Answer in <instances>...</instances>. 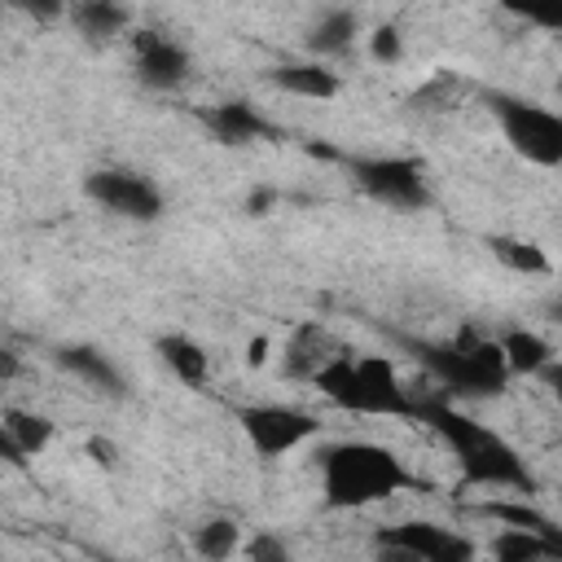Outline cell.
<instances>
[{
    "label": "cell",
    "mask_w": 562,
    "mask_h": 562,
    "mask_svg": "<svg viewBox=\"0 0 562 562\" xmlns=\"http://www.w3.org/2000/svg\"><path fill=\"white\" fill-rule=\"evenodd\" d=\"M413 417H422L452 452L461 465L465 483H483V487H518V492H536L531 470L522 465V457L514 452V443H505L492 426L457 413L448 400H413Z\"/></svg>",
    "instance_id": "6da1fadb"
},
{
    "label": "cell",
    "mask_w": 562,
    "mask_h": 562,
    "mask_svg": "<svg viewBox=\"0 0 562 562\" xmlns=\"http://www.w3.org/2000/svg\"><path fill=\"white\" fill-rule=\"evenodd\" d=\"M325 505L329 509H360L413 487L404 461L382 443H334L321 452Z\"/></svg>",
    "instance_id": "7a4b0ae2"
},
{
    "label": "cell",
    "mask_w": 562,
    "mask_h": 562,
    "mask_svg": "<svg viewBox=\"0 0 562 562\" xmlns=\"http://www.w3.org/2000/svg\"><path fill=\"white\" fill-rule=\"evenodd\" d=\"M321 386L325 400H334L347 413H373V417H413V395L400 386L395 369L382 356H360L351 360L347 351H338L334 360H325L312 378Z\"/></svg>",
    "instance_id": "3957f363"
},
{
    "label": "cell",
    "mask_w": 562,
    "mask_h": 562,
    "mask_svg": "<svg viewBox=\"0 0 562 562\" xmlns=\"http://www.w3.org/2000/svg\"><path fill=\"white\" fill-rule=\"evenodd\" d=\"M413 351L452 395H501L509 382L501 342L479 334H461L457 342H413Z\"/></svg>",
    "instance_id": "277c9868"
},
{
    "label": "cell",
    "mask_w": 562,
    "mask_h": 562,
    "mask_svg": "<svg viewBox=\"0 0 562 562\" xmlns=\"http://www.w3.org/2000/svg\"><path fill=\"white\" fill-rule=\"evenodd\" d=\"M492 110H496L501 132L514 145V154H522L536 167L562 162V119L553 110L518 101V97H501V92H492Z\"/></svg>",
    "instance_id": "5b68a950"
},
{
    "label": "cell",
    "mask_w": 562,
    "mask_h": 562,
    "mask_svg": "<svg viewBox=\"0 0 562 562\" xmlns=\"http://www.w3.org/2000/svg\"><path fill=\"white\" fill-rule=\"evenodd\" d=\"M237 422L259 457H281L321 430V422L312 413H299L285 404H246V408H237Z\"/></svg>",
    "instance_id": "8992f818"
},
{
    "label": "cell",
    "mask_w": 562,
    "mask_h": 562,
    "mask_svg": "<svg viewBox=\"0 0 562 562\" xmlns=\"http://www.w3.org/2000/svg\"><path fill=\"white\" fill-rule=\"evenodd\" d=\"M351 176L356 184L382 202V206H395V211H417L426 206V180H422V167L408 162V158H356L351 162Z\"/></svg>",
    "instance_id": "52a82bcc"
},
{
    "label": "cell",
    "mask_w": 562,
    "mask_h": 562,
    "mask_svg": "<svg viewBox=\"0 0 562 562\" xmlns=\"http://www.w3.org/2000/svg\"><path fill=\"white\" fill-rule=\"evenodd\" d=\"M83 193H88L101 211L123 215V220L149 224V220L162 215V193H158V184L145 180V176H136V171H92V176L83 180Z\"/></svg>",
    "instance_id": "ba28073f"
},
{
    "label": "cell",
    "mask_w": 562,
    "mask_h": 562,
    "mask_svg": "<svg viewBox=\"0 0 562 562\" xmlns=\"http://www.w3.org/2000/svg\"><path fill=\"white\" fill-rule=\"evenodd\" d=\"M378 544L391 549V553H404V558H422V562H470L474 558V544L448 527H435V522H400V527H386L378 531Z\"/></svg>",
    "instance_id": "9c48e42d"
},
{
    "label": "cell",
    "mask_w": 562,
    "mask_h": 562,
    "mask_svg": "<svg viewBox=\"0 0 562 562\" xmlns=\"http://www.w3.org/2000/svg\"><path fill=\"white\" fill-rule=\"evenodd\" d=\"M132 53H136V79L145 88H158V92H171L189 79V53L158 35V31H136L132 35Z\"/></svg>",
    "instance_id": "30bf717a"
},
{
    "label": "cell",
    "mask_w": 562,
    "mask_h": 562,
    "mask_svg": "<svg viewBox=\"0 0 562 562\" xmlns=\"http://www.w3.org/2000/svg\"><path fill=\"white\" fill-rule=\"evenodd\" d=\"M342 347L321 329V325H299L294 334H290V342H285V373L290 378H316V369L325 364V360H334Z\"/></svg>",
    "instance_id": "8fae6325"
},
{
    "label": "cell",
    "mask_w": 562,
    "mask_h": 562,
    "mask_svg": "<svg viewBox=\"0 0 562 562\" xmlns=\"http://www.w3.org/2000/svg\"><path fill=\"white\" fill-rule=\"evenodd\" d=\"M57 364L61 369H70L75 378H83L88 386H97L101 395H123L127 391V382H123V373L105 360V351H97V347H61L57 351Z\"/></svg>",
    "instance_id": "7c38bea8"
},
{
    "label": "cell",
    "mask_w": 562,
    "mask_h": 562,
    "mask_svg": "<svg viewBox=\"0 0 562 562\" xmlns=\"http://www.w3.org/2000/svg\"><path fill=\"white\" fill-rule=\"evenodd\" d=\"M206 123H211V132H215L224 145H246V140L272 136V127H268L246 101H224V105H215V110L206 114Z\"/></svg>",
    "instance_id": "4fadbf2b"
},
{
    "label": "cell",
    "mask_w": 562,
    "mask_h": 562,
    "mask_svg": "<svg viewBox=\"0 0 562 562\" xmlns=\"http://www.w3.org/2000/svg\"><path fill=\"white\" fill-rule=\"evenodd\" d=\"M487 549H492V558H501V562H540V558H562V540L540 536V531H527V527H505Z\"/></svg>",
    "instance_id": "5bb4252c"
},
{
    "label": "cell",
    "mask_w": 562,
    "mask_h": 562,
    "mask_svg": "<svg viewBox=\"0 0 562 562\" xmlns=\"http://www.w3.org/2000/svg\"><path fill=\"white\" fill-rule=\"evenodd\" d=\"M272 83L294 92V97H312V101H329L338 97V75L316 66V61H294V66H277L272 70Z\"/></svg>",
    "instance_id": "9a60e30c"
},
{
    "label": "cell",
    "mask_w": 562,
    "mask_h": 562,
    "mask_svg": "<svg viewBox=\"0 0 562 562\" xmlns=\"http://www.w3.org/2000/svg\"><path fill=\"white\" fill-rule=\"evenodd\" d=\"M158 356H162L167 369H171L180 382H189V386H202L206 373H211V356H206L193 338H184V334H162V338H158Z\"/></svg>",
    "instance_id": "2e32d148"
},
{
    "label": "cell",
    "mask_w": 562,
    "mask_h": 562,
    "mask_svg": "<svg viewBox=\"0 0 562 562\" xmlns=\"http://www.w3.org/2000/svg\"><path fill=\"white\" fill-rule=\"evenodd\" d=\"M501 356H505V369L509 373H544L553 364V347L531 334V329H514L501 338Z\"/></svg>",
    "instance_id": "e0dca14e"
},
{
    "label": "cell",
    "mask_w": 562,
    "mask_h": 562,
    "mask_svg": "<svg viewBox=\"0 0 562 562\" xmlns=\"http://www.w3.org/2000/svg\"><path fill=\"white\" fill-rule=\"evenodd\" d=\"M75 26L88 35V40H114L123 26H127V9L123 0H79L70 9Z\"/></svg>",
    "instance_id": "ac0fdd59"
},
{
    "label": "cell",
    "mask_w": 562,
    "mask_h": 562,
    "mask_svg": "<svg viewBox=\"0 0 562 562\" xmlns=\"http://www.w3.org/2000/svg\"><path fill=\"white\" fill-rule=\"evenodd\" d=\"M356 31H360L356 13L334 9V13H325V18L307 31V48H312V53H342V48L351 44V35H356Z\"/></svg>",
    "instance_id": "d6986e66"
},
{
    "label": "cell",
    "mask_w": 562,
    "mask_h": 562,
    "mask_svg": "<svg viewBox=\"0 0 562 562\" xmlns=\"http://www.w3.org/2000/svg\"><path fill=\"white\" fill-rule=\"evenodd\" d=\"M0 422H4V430L13 435V443L22 448V457L40 452V448L53 439V422H48V417H40V413H26V408H9Z\"/></svg>",
    "instance_id": "ffe728a7"
},
{
    "label": "cell",
    "mask_w": 562,
    "mask_h": 562,
    "mask_svg": "<svg viewBox=\"0 0 562 562\" xmlns=\"http://www.w3.org/2000/svg\"><path fill=\"white\" fill-rule=\"evenodd\" d=\"M487 246H492V255H496L505 268H514V272H549V255H544L536 241H518V237H492Z\"/></svg>",
    "instance_id": "44dd1931"
},
{
    "label": "cell",
    "mask_w": 562,
    "mask_h": 562,
    "mask_svg": "<svg viewBox=\"0 0 562 562\" xmlns=\"http://www.w3.org/2000/svg\"><path fill=\"white\" fill-rule=\"evenodd\" d=\"M479 514H487V518H501V522H509V527H527V531H540V536H553V540H562V536H558V527H553V518H549V514H540V509H531V505L483 501V505H479Z\"/></svg>",
    "instance_id": "7402d4cb"
},
{
    "label": "cell",
    "mask_w": 562,
    "mask_h": 562,
    "mask_svg": "<svg viewBox=\"0 0 562 562\" xmlns=\"http://www.w3.org/2000/svg\"><path fill=\"white\" fill-rule=\"evenodd\" d=\"M237 544H241V536H237V522H228V518H211V522H202L193 531V549L202 558H211V562L237 553Z\"/></svg>",
    "instance_id": "603a6c76"
},
{
    "label": "cell",
    "mask_w": 562,
    "mask_h": 562,
    "mask_svg": "<svg viewBox=\"0 0 562 562\" xmlns=\"http://www.w3.org/2000/svg\"><path fill=\"white\" fill-rule=\"evenodd\" d=\"M501 9L536 22V26H562V0H501Z\"/></svg>",
    "instance_id": "cb8c5ba5"
},
{
    "label": "cell",
    "mask_w": 562,
    "mask_h": 562,
    "mask_svg": "<svg viewBox=\"0 0 562 562\" xmlns=\"http://www.w3.org/2000/svg\"><path fill=\"white\" fill-rule=\"evenodd\" d=\"M246 558H255V562H281L285 558V544L277 536H255V540H246Z\"/></svg>",
    "instance_id": "d4e9b609"
},
{
    "label": "cell",
    "mask_w": 562,
    "mask_h": 562,
    "mask_svg": "<svg viewBox=\"0 0 562 562\" xmlns=\"http://www.w3.org/2000/svg\"><path fill=\"white\" fill-rule=\"evenodd\" d=\"M373 57L378 61H395L400 57V31L395 26H378L373 31Z\"/></svg>",
    "instance_id": "484cf974"
},
{
    "label": "cell",
    "mask_w": 562,
    "mask_h": 562,
    "mask_svg": "<svg viewBox=\"0 0 562 562\" xmlns=\"http://www.w3.org/2000/svg\"><path fill=\"white\" fill-rule=\"evenodd\" d=\"M0 4H9L18 13H31V18H57L66 9V0H0Z\"/></svg>",
    "instance_id": "4316f807"
},
{
    "label": "cell",
    "mask_w": 562,
    "mask_h": 562,
    "mask_svg": "<svg viewBox=\"0 0 562 562\" xmlns=\"http://www.w3.org/2000/svg\"><path fill=\"white\" fill-rule=\"evenodd\" d=\"M272 202H277V193H272V189H255V193L246 198V211H250V215H268V206H272Z\"/></svg>",
    "instance_id": "83f0119b"
},
{
    "label": "cell",
    "mask_w": 562,
    "mask_h": 562,
    "mask_svg": "<svg viewBox=\"0 0 562 562\" xmlns=\"http://www.w3.org/2000/svg\"><path fill=\"white\" fill-rule=\"evenodd\" d=\"M88 452H92V461L114 465V443H110V439H88Z\"/></svg>",
    "instance_id": "f1b7e54d"
},
{
    "label": "cell",
    "mask_w": 562,
    "mask_h": 562,
    "mask_svg": "<svg viewBox=\"0 0 562 562\" xmlns=\"http://www.w3.org/2000/svg\"><path fill=\"white\" fill-rule=\"evenodd\" d=\"M0 461H22V448L13 443V435L4 430V422H0Z\"/></svg>",
    "instance_id": "f546056e"
},
{
    "label": "cell",
    "mask_w": 562,
    "mask_h": 562,
    "mask_svg": "<svg viewBox=\"0 0 562 562\" xmlns=\"http://www.w3.org/2000/svg\"><path fill=\"white\" fill-rule=\"evenodd\" d=\"M13 373H18V356L0 347V378H13Z\"/></svg>",
    "instance_id": "4dcf8cb0"
},
{
    "label": "cell",
    "mask_w": 562,
    "mask_h": 562,
    "mask_svg": "<svg viewBox=\"0 0 562 562\" xmlns=\"http://www.w3.org/2000/svg\"><path fill=\"white\" fill-rule=\"evenodd\" d=\"M263 356H268V342H263V338H259V342H255V347H250V364H263Z\"/></svg>",
    "instance_id": "1f68e13d"
}]
</instances>
